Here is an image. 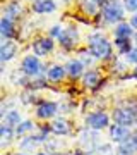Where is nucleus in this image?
I'll return each instance as SVG.
<instances>
[{"label":"nucleus","instance_id":"obj_38","mask_svg":"<svg viewBox=\"0 0 137 155\" xmlns=\"http://www.w3.org/2000/svg\"><path fill=\"white\" fill-rule=\"evenodd\" d=\"M135 129H137V119H135Z\"/></svg>","mask_w":137,"mask_h":155},{"label":"nucleus","instance_id":"obj_22","mask_svg":"<svg viewBox=\"0 0 137 155\" xmlns=\"http://www.w3.org/2000/svg\"><path fill=\"white\" fill-rule=\"evenodd\" d=\"M113 47L120 55H127L135 45L132 43V38H115L113 40Z\"/></svg>","mask_w":137,"mask_h":155},{"label":"nucleus","instance_id":"obj_16","mask_svg":"<svg viewBox=\"0 0 137 155\" xmlns=\"http://www.w3.org/2000/svg\"><path fill=\"white\" fill-rule=\"evenodd\" d=\"M17 138L16 134V127H11L7 124H0V147L2 150H7L14 143V140Z\"/></svg>","mask_w":137,"mask_h":155},{"label":"nucleus","instance_id":"obj_5","mask_svg":"<svg viewBox=\"0 0 137 155\" xmlns=\"http://www.w3.org/2000/svg\"><path fill=\"white\" fill-rule=\"evenodd\" d=\"M110 116H111V122H115V124H120V126L125 127H134L137 119V110L130 105H120L115 107Z\"/></svg>","mask_w":137,"mask_h":155},{"label":"nucleus","instance_id":"obj_28","mask_svg":"<svg viewBox=\"0 0 137 155\" xmlns=\"http://www.w3.org/2000/svg\"><path fill=\"white\" fill-rule=\"evenodd\" d=\"M62 33H64V28H62L60 24H55V26H51V28H50L48 36H50V38H53V40H57V41H58V38L62 36Z\"/></svg>","mask_w":137,"mask_h":155},{"label":"nucleus","instance_id":"obj_4","mask_svg":"<svg viewBox=\"0 0 137 155\" xmlns=\"http://www.w3.org/2000/svg\"><path fill=\"white\" fill-rule=\"evenodd\" d=\"M84 124L86 127L93 129V131H104L108 129L110 124H111V116H110L106 110H101V109H96V110L89 112L88 116L84 117Z\"/></svg>","mask_w":137,"mask_h":155},{"label":"nucleus","instance_id":"obj_32","mask_svg":"<svg viewBox=\"0 0 137 155\" xmlns=\"http://www.w3.org/2000/svg\"><path fill=\"white\" fill-rule=\"evenodd\" d=\"M130 141H132V145H134V148H135V152H137V129L134 131V134H132Z\"/></svg>","mask_w":137,"mask_h":155},{"label":"nucleus","instance_id":"obj_37","mask_svg":"<svg viewBox=\"0 0 137 155\" xmlns=\"http://www.w3.org/2000/svg\"><path fill=\"white\" fill-rule=\"evenodd\" d=\"M57 155H74L72 152H60V153H57Z\"/></svg>","mask_w":137,"mask_h":155},{"label":"nucleus","instance_id":"obj_20","mask_svg":"<svg viewBox=\"0 0 137 155\" xmlns=\"http://www.w3.org/2000/svg\"><path fill=\"white\" fill-rule=\"evenodd\" d=\"M36 129H38V126H36V122L33 119H22V122L16 127V134H17V138H22V136H27V134L34 133Z\"/></svg>","mask_w":137,"mask_h":155},{"label":"nucleus","instance_id":"obj_18","mask_svg":"<svg viewBox=\"0 0 137 155\" xmlns=\"http://www.w3.org/2000/svg\"><path fill=\"white\" fill-rule=\"evenodd\" d=\"M113 35H115V38H134V35H135V29L130 26V22L127 21H122L118 22L113 29Z\"/></svg>","mask_w":137,"mask_h":155},{"label":"nucleus","instance_id":"obj_13","mask_svg":"<svg viewBox=\"0 0 137 155\" xmlns=\"http://www.w3.org/2000/svg\"><path fill=\"white\" fill-rule=\"evenodd\" d=\"M64 66H65V71H67V76H69V79H72V81L82 79L84 72H86V66H84V64L79 61V59H76V57L67 59Z\"/></svg>","mask_w":137,"mask_h":155},{"label":"nucleus","instance_id":"obj_29","mask_svg":"<svg viewBox=\"0 0 137 155\" xmlns=\"http://www.w3.org/2000/svg\"><path fill=\"white\" fill-rule=\"evenodd\" d=\"M125 62H129L132 66H137V47H134V48L125 55Z\"/></svg>","mask_w":137,"mask_h":155},{"label":"nucleus","instance_id":"obj_25","mask_svg":"<svg viewBox=\"0 0 137 155\" xmlns=\"http://www.w3.org/2000/svg\"><path fill=\"white\" fill-rule=\"evenodd\" d=\"M115 155H137L135 148L132 141H125V143H120V145H115Z\"/></svg>","mask_w":137,"mask_h":155},{"label":"nucleus","instance_id":"obj_33","mask_svg":"<svg viewBox=\"0 0 137 155\" xmlns=\"http://www.w3.org/2000/svg\"><path fill=\"white\" fill-rule=\"evenodd\" d=\"M5 155H31V153H26V152H21V150H17V152H7Z\"/></svg>","mask_w":137,"mask_h":155},{"label":"nucleus","instance_id":"obj_9","mask_svg":"<svg viewBox=\"0 0 137 155\" xmlns=\"http://www.w3.org/2000/svg\"><path fill=\"white\" fill-rule=\"evenodd\" d=\"M57 43L60 45L64 50H76L77 43H79V31H77L76 26H67L64 28V33L58 38Z\"/></svg>","mask_w":137,"mask_h":155},{"label":"nucleus","instance_id":"obj_8","mask_svg":"<svg viewBox=\"0 0 137 155\" xmlns=\"http://www.w3.org/2000/svg\"><path fill=\"white\" fill-rule=\"evenodd\" d=\"M81 81H82V86L86 90H89V91H98L101 88V84L104 83L101 71L99 69H94V67L86 69V72H84V76H82Z\"/></svg>","mask_w":137,"mask_h":155},{"label":"nucleus","instance_id":"obj_10","mask_svg":"<svg viewBox=\"0 0 137 155\" xmlns=\"http://www.w3.org/2000/svg\"><path fill=\"white\" fill-rule=\"evenodd\" d=\"M55 47H57V45H55V40L50 38V36H39V38H36L33 43H31V48H33L34 55H38V57L50 55L55 50Z\"/></svg>","mask_w":137,"mask_h":155},{"label":"nucleus","instance_id":"obj_35","mask_svg":"<svg viewBox=\"0 0 137 155\" xmlns=\"http://www.w3.org/2000/svg\"><path fill=\"white\" fill-rule=\"evenodd\" d=\"M93 2H96V4H98L99 7H103L104 4H106V2H108V0H93Z\"/></svg>","mask_w":137,"mask_h":155},{"label":"nucleus","instance_id":"obj_11","mask_svg":"<svg viewBox=\"0 0 137 155\" xmlns=\"http://www.w3.org/2000/svg\"><path fill=\"white\" fill-rule=\"evenodd\" d=\"M45 76H46L50 84H60L69 78L67 76V71H65V66H64V64H57V62L50 64Z\"/></svg>","mask_w":137,"mask_h":155},{"label":"nucleus","instance_id":"obj_1","mask_svg":"<svg viewBox=\"0 0 137 155\" xmlns=\"http://www.w3.org/2000/svg\"><path fill=\"white\" fill-rule=\"evenodd\" d=\"M113 41H110L103 33L94 31L88 36V50L96 57V61H103V62H110L113 61Z\"/></svg>","mask_w":137,"mask_h":155},{"label":"nucleus","instance_id":"obj_24","mask_svg":"<svg viewBox=\"0 0 137 155\" xmlns=\"http://www.w3.org/2000/svg\"><path fill=\"white\" fill-rule=\"evenodd\" d=\"M81 9L88 16H96V14H99L101 12V7L96 4V2H93V0H81Z\"/></svg>","mask_w":137,"mask_h":155},{"label":"nucleus","instance_id":"obj_14","mask_svg":"<svg viewBox=\"0 0 137 155\" xmlns=\"http://www.w3.org/2000/svg\"><path fill=\"white\" fill-rule=\"evenodd\" d=\"M17 52H19L17 41H14V40H5V41H2V45H0V62H2V64H7L9 61H12V59L17 55Z\"/></svg>","mask_w":137,"mask_h":155},{"label":"nucleus","instance_id":"obj_27","mask_svg":"<svg viewBox=\"0 0 137 155\" xmlns=\"http://www.w3.org/2000/svg\"><path fill=\"white\" fill-rule=\"evenodd\" d=\"M21 102L24 104V105H31V104H38L39 98H38V95H36V91H33V90H24L21 93Z\"/></svg>","mask_w":137,"mask_h":155},{"label":"nucleus","instance_id":"obj_34","mask_svg":"<svg viewBox=\"0 0 137 155\" xmlns=\"http://www.w3.org/2000/svg\"><path fill=\"white\" fill-rule=\"evenodd\" d=\"M34 155H53V153H50V152H46V150H38Z\"/></svg>","mask_w":137,"mask_h":155},{"label":"nucleus","instance_id":"obj_26","mask_svg":"<svg viewBox=\"0 0 137 155\" xmlns=\"http://www.w3.org/2000/svg\"><path fill=\"white\" fill-rule=\"evenodd\" d=\"M43 147H45L46 152H50V153H53V155L60 153L62 148H64V145L60 143V140H55V138H48L46 141H45Z\"/></svg>","mask_w":137,"mask_h":155},{"label":"nucleus","instance_id":"obj_31","mask_svg":"<svg viewBox=\"0 0 137 155\" xmlns=\"http://www.w3.org/2000/svg\"><path fill=\"white\" fill-rule=\"evenodd\" d=\"M129 22H130V26H132V28H134V29L137 31V12L130 16V19H129Z\"/></svg>","mask_w":137,"mask_h":155},{"label":"nucleus","instance_id":"obj_2","mask_svg":"<svg viewBox=\"0 0 137 155\" xmlns=\"http://www.w3.org/2000/svg\"><path fill=\"white\" fill-rule=\"evenodd\" d=\"M125 5L122 0H108L103 7H101V12L99 16L103 19L104 24H113L117 26L118 22L125 21Z\"/></svg>","mask_w":137,"mask_h":155},{"label":"nucleus","instance_id":"obj_15","mask_svg":"<svg viewBox=\"0 0 137 155\" xmlns=\"http://www.w3.org/2000/svg\"><path fill=\"white\" fill-rule=\"evenodd\" d=\"M31 9L36 14H53L58 9L57 0H33Z\"/></svg>","mask_w":137,"mask_h":155},{"label":"nucleus","instance_id":"obj_36","mask_svg":"<svg viewBox=\"0 0 137 155\" xmlns=\"http://www.w3.org/2000/svg\"><path fill=\"white\" fill-rule=\"evenodd\" d=\"M132 78L137 81V66H134V69H132Z\"/></svg>","mask_w":137,"mask_h":155},{"label":"nucleus","instance_id":"obj_23","mask_svg":"<svg viewBox=\"0 0 137 155\" xmlns=\"http://www.w3.org/2000/svg\"><path fill=\"white\" fill-rule=\"evenodd\" d=\"M77 59L86 66V69H91V67L98 62V61H96V57H94L93 54L88 50V47H86V48H79V57H77Z\"/></svg>","mask_w":137,"mask_h":155},{"label":"nucleus","instance_id":"obj_3","mask_svg":"<svg viewBox=\"0 0 137 155\" xmlns=\"http://www.w3.org/2000/svg\"><path fill=\"white\" fill-rule=\"evenodd\" d=\"M60 114V104L57 102V100H39L36 107H34V117L38 119V121H51L55 117H58Z\"/></svg>","mask_w":137,"mask_h":155},{"label":"nucleus","instance_id":"obj_17","mask_svg":"<svg viewBox=\"0 0 137 155\" xmlns=\"http://www.w3.org/2000/svg\"><path fill=\"white\" fill-rule=\"evenodd\" d=\"M14 35H16V21L4 16L0 19V36H2V40L4 41L5 40H12Z\"/></svg>","mask_w":137,"mask_h":155},{"label":"nucleus","instance_id":"obj_6","mask_svg":"<svg viewBox=\"0 0 137 155\" xmlns=\"http://www.w3.org/2000/svg\"><path fill=\"white\" fill-rule=\"evenodd\" d=\"M19 69H21L27 78H33V76H38V74H46L48 66H45L38 55H34V54H27V55L22 57Z\"/></svg>","mask_w":137,"mask_h":155},{"label":"nucleus","instance_id":"obj_21","mask_svg":"<svg viewBox=\"0 0 137 155\" xmlns=\"http://www.w3.org/2000/svg\"><path fill=\"white\" fill-rule=\"evenodd\" d=\"M22 12H24V7H22L21 2H17V0H12V2H9V4L4 7V16L11 17V19H14V21L21 16Z\"/></svg>","mask_w":137,"mask_h":155},{"label":"nucleus","instance_id":"obj_30","mask_svg":"<svg viewBox=\"0 0 137 155\" xmlns=\"http://www.w3.org/2000/svg\"><path fill=\"white\" fill-rule=\"evenodd\" d=\"M122 2H123V5H125V11L132 12V14L137 12V0H122Z\"/></svg>","mask_w":137,"mask_h":155},{"label":"nucleus","instance_id":"obj_12","mask_svg":"<svg viewBox=\"0 0 137 155\" xmlns=\"http://www.w3.org/2000/svg\"><path fill=\"white\" fill-rule=\"evenodd\" d=\"M53 136H69L72 133V122L67 117H55L48 122Z\"/></svg>","mask_w":137,"mask_h":155},{"label":"nucleus","instance_id":"obj_19","mask_svg":"<svg viewBox=\"0 0 137 155\" xmlns=\"http://www.w3.org/2000/svg\"><path fill=\"white\" fill-rule=\"evenodd\" d=\"M21 122H22V116L17 109H9L2 116V124H7V126H11V127H17Z\"/></svg>","mask_w":137,"mask_h":155},{"label":"nucleus","instance_id":"obj_7","mask_svg":"<svg viewBox=\"0 0 137 155\" xmlns=\"http://www.w3.org/2000/svg\"><path fill=\"white\" fill-rule=\"evenodd\" d=\"M108 131V138L110 141L113 145H120V143H125L129 140L132 138V127H125V126H120V124H115V122H111L110 127L106 129Z\"/></svg>","mask_w":137,"mask_h":155}]
</instances>
